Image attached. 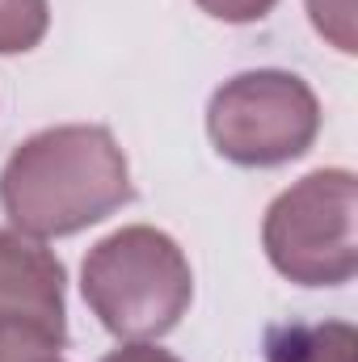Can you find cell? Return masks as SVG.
Returning a JSON list of instances; mask_svg holds the SVG:
<instances>
[{"label":"cell","instance_id":"cell-5","mask_svg":"<svg viewBox=\"0 0 358 362\" xmlns=\"http://www.w3.org/2000/svg\"><path fill=\"white\" fill-rule=\"evenodd\" d=\"M64 262L34 236L0 228V320L25 333L68 346V308H64Z\"/></svg>","mask_w":358,"mask_h":362},{"label":"cell","instance_id":"cell-3","mask_svg":"<svg viewBox=\"0 0 358 362\" xmlns=\"http://www.w3.org/2000/svg\"><path fill=\"white\" fill-rule=\"evenodd\" d=\"M358 181L350 169H316L266 206L270 266L299 286H342L358 270Z\"/></svg>","mask_w":358,"mask_h":362},{"label":"cell","instance_id":"cell-6","mask_svg":"<svg viewBox=\"0 0 358 362\" xmlns=\"http://www.w3.org/2000/svg\"><path fill=\"white\" fill-rule=\"evenodd\" d=\"M266 362H358V333H354V325H346V320L270 325Z\"/></svg>","mask_w":358,"mask_h":362},{"label":"cell","instance_id":"cell-7","mask_svg":"<svg viewBox=\"0 0 358 362\" xmlns=\"http://www.w3.org/2000/svg\"><path fill=\"white\" fill-rule=\"evenodd\" d=\"M51 30L47 0H0V55L34 51Z\"/></svg>","mask_w":358,"mask_h":362},{"label":"cell","instance_id":"cell-4","mask_svg":"<svg viewBox=\"0 0 358 362\" xmlns=\"http://www.w3.org/2000/svg\"><path fill=\"white\" fill-rule=\"evenodd\" d=\"M207 135L215 152L241 169H278L299 160L316 144L321 101L295 72H241L211 93Z\"/></svg>","mask_w":358,"mask_h":362},{"label":"cell","instance_id":"cell-1","mask_svg":"<svg viewBox=\"0 0 358 362\" xmlns=\"http://www.w3.org/2000/svg\"><path fill=\"white\" fill-rule=\"evenodd\" d=\"M135 198L131 169L97 122H68L30 135L0 169V211L34 240L76 236Z\"/></svg>","mask_w":358,"mask_h":362},{"label":"cell","instance_id":"cell-2","mask_svg":"<svg viewBox=\"0 0 358 362\" xmlns=\"http://www.w3.org/2000/svg\"><path fill=\"white\" fill-rule=\"evenodd\" d=\"M81 295L118 341H156L173 333L194 299V270L181 245L148 223L97 240L81 266Z\"/></svg>","mask_w":358,"mask_h":362},{"label":"cell","instance_id":"cell-9","mask_svg":"<svg viewBox=\"0 0 358 362\" xmlns=\"http://www.w3.org/2000/svg\"><path fill=\"white\" fill-rule=\"evenodd\" d=\"M51 354H59V346L0 320V362H38V358H51Z\"/></svg>","mask_w":358,"mask_h":362},{"label":"cell","instance_id":"cell-10","mask_svg":"<svg viewBox=\"0 0 358 362\" xmlns=\"http://www.w3.org/2000/svg\"><path fill=\"white\" fill-rule=\"evenodd\" d=\"M202 13H211L215 21H228V25H249V21H262L274 13L278 0H194Z\"/></svg>","mask_w":358,"mask_h":362},{"label":"cell","instance_id":"cell-11","mask_svg":"<svg viewBox=\"0 0 358 362\" xmlns=\"http://www.w3.org/2000/svg\"><path fill=\"white\" fill-rule=\"evenodd\" d=\"M101 362H181V358L169 354V350H161V346H152V341H127V346L110 350Z\"/></svg>","mask_w":358,"mask_h":362},{"label":"cell","instance_id":"cell-12","mask_svg":"<svg viewBox=\"0 0 358 362\" xmlns=\"http://www.w3.org/2000/svg\"><path fill=\"white\" fill-rule=\"evenodd\" d=\"M38 362H64V358H59V354H51V358H38Z\"/></svg>","mask_w":358,"mask_h":362},{"label":"cell","instance_id":"cell-8","mask_svg":"<svg viewBox=\"0 0 358 362\" xmlns=\"http://www.w3.org/2000/svg\"><path fill=\"white\" fill-rule=\"evenodd\" d=\"M312 25L321 38H329L342 55H354L358 38H354V0H308Z\"/></svg>","mask_w":358,"mask_h":362}]
</instances>
